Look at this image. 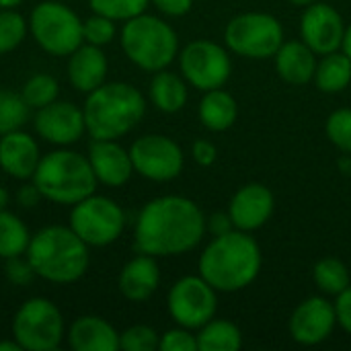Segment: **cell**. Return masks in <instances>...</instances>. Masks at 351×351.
Masks as SVG:
<instances>
[{"mask_svg":"<svg viewBox=\"0 0 351 351\" xmlns=\"http://www.w3.org/2000/svg\"><path fill=\"white\" fill-rule=\"evenodd\" d=\"M206 232V218L195 202L165 195L148 202L136 222L134 247L152 257L183 255L195 249Z\"/></svg>","mask_w":351,"mask_h":351,"instance_id":"obj_1","label":"cell"},{"mask_svg":"<svg viewBox=\"0 0 351 351\" xmlns=\"http://www.w3.org/2000/svg\"><path fill=\"white\" fill-rule=\"evenodd\" d=\"M261 269V249L243 230L214 237L199 257V276L216 292H239L255 282Z\"/></svg>","mask_w":351,"mask_h":351,"instance_id":"obj_2","label":"cell"},{"mask_svg":"<svg viewBox=\"0 0 351 351\" xmlns=\"http://www.w3.org/2000/svg\"><path fill=\"white\" fill-rule=\"evenodd\" d=\"M82 113L86 132L93 140H115L142 121L146 101L136 86L111 82L88 93Z\"/></svg>","mask_w":351,"mask_h":351,"instance_id":"obj_3","label":"cell"},{"mask_svg":"<svg viewBox=\"0 0 351 351\" xmlns=\"http://www.w3.org/2000/svg\"><path fill=\"white\" fill-rule=\"evenodd\" d=\"M88 245L66 226L41 228L27 247V259L35 274L53 284H72L88 267Z\"/></svg>","mask_w":351,"mask_h":351,"instance_id":"obj_4","label":"cell"},{"mask_svg":"<svg viewBox=\"0 0 351 351\" xmlns=\"http://www.w3.org/2000/svg\"><path fill=\"white\" fill-rule=\"evenodd\" d=\"M33 183L49 202L74 206L95 193L97 175L88 158L72 150H56L39 160Z\"/></svg>","mask_w":351,"mask_h":351,"instance_id":"obj_5","label":"cell"},{"mask_svg":"<svg viewBox=\"0 0 351 351\" xmlns=\"http://www.w3.org/2000/svg\"><path fill=\"white\" fill-rule=\"evenodd\" d=\"M121 47L138 68L158 72L175 60L179 39L169 23L142 12L123 25Z\"/></svg>","mask_w":351,"mask_h":351,"instance_id":"obj_6","label":"cell"},{"mask_svg":"<svg viewBox=\"0 0 351 351\" xmlns=\"http://www.w3.org/2000/svg\"><path fill=\"white\" fill-rule=\"evenodd\" d=\"M31 33L35 41L51 56H70L82 41V23L74 10L62 2H41L31 12Z\"/></svg>","mask_w":351,"mask_h":351,"instance_id":"obj_7","label":"cell"},{"mask_svg":"<svg viewBox=\"0 0 351 351\" xmlns=\"http://www.w3.org/2000/svg\"><path fill=\"white\" fill-rule=\"evenodd\" d=\"M224 39L234 53L265 60L276 56L284 43V29L280 21L267 12H243L226 25Z\"/></svg>","mask_w":351,"mask_h":351,"instance_id":"obj_8","label":"cell"},{"mask_svg":"<svg viewBox=\"0 0 351 351\" xmlns=\"http://www.w3.org/2000/svg\"><path fill=\"white\" fill-rule=\"evenodd\" d=\"M12 335L27 351L58 350L64 337L62 313L45 298H31L16 311Z\"/></svg>","mask_w":351,"mask_h":351,"instance_id":"obj_9","label":"cell"},{"mask_svg":"<svg viewBox=\"0 0 351 351\" xmlns=\"http://www.w3.org/2000/svg\"><path fill=\"white\" fill-rule=\"evenodd\" d=\"M125 226L123 210L109 197L88 195L74 204L70 214V228L93 247H105L119 239Z\"/></svg>","mask_w":351,"mask_h":351,"instance_id":"obj_10","label":"cell"},{"mask_svg":"<svg viewBox=\"0 0 351 351\" xmlns=\"http://www.w3.org/2000/svg\"><path fill=\"white\" fill-rule=\"evenodd\" d=\"M179 66L185 80L204 93L224 86L232 70L226 49L208 39H195L187 43L179 56Z\"/></svg>","mask_w":351,"mask_h":351,"instance_id":"obj_11","label":"cell"},{"mask_svg":"<svg viewBox=\"0 0 351 351\" xmlns=\"http://www.w3.org/2000/svg\"><path fill=\"white\" fill-rule=\"evenodd\" d=\"M216 306V290L202 276L181 278L169 292V313L173 321L189 331L212 321Z\"/></svg>","mask_w":351,"mask_h":351,"instance_id":"obj_12","label":"cell"},{"mask_svg":"<svg viewBox=\"0 0 351 351\" xmlns=\"http://www.w3.org/2000/svg\"><path fill=\"white\" fill-rule=\"evenodd\" d=\"M134 171L150 181H171L183 171V150L160 134L138 138L130 148Z\"/></svg>","mask_w":351,"mask_h":351,"instance_id":"obj_13","label":"cell"},{"mask_svg":"<svg viewBox=\"0 0 351 351\" xmlns=\"http://www.w3.org/2000/svg\"><path fill=\"white\" fill-rule=\"evenodd\" d=\"M300 35L302 41L319 56L337 51L343 43L346 25L341 14L323 2H315L306 6L300 19Z\"/></svg>","mask_w":351,"mask_h":351,"instance_id":"obj_14","label":"cell"},{"mask_svg":"<svg viewBox=\"0 0 351 351\" xmlns=\"http://www.w3.org/2000/svg\"><path fill=\"white\" fill-rule=\"evenodd\" d=\"M337 325L335 304L321 296H313L298 304L290 317V335L300 346H319L333 333Z\"/></svg>","mask_w":351,"mask_h":351,"instance_id":"obj_15","label":"cell"},{"mask_svg":"<svg viewBox=\"0 0 351 351\" xmlns=\"http://www.w3.org/2000/svg\"><path fill=\"white\" fill-rule=\"evenodd\" d=\"M35 132L51 144H74L86 132L84 113L72 103L53 101L37 111Z\"/></svg>","mask_w":351,"mask_h":351,"instance_id":"obj_16","label":"cell"},{"mask_svg":"<svg viewBox=\"0 0 351 351\" xmlns=\"http://www.w3.org/2000/svg\"><path fill=\"white\" fill-rule=\"evenodd\" d=\"M274 206V193L265 185L249 183L232 195L228 214L237 230L251 232L261 228L271 218Z\"/></svg>","mask_w":351,"mask_h":351,"instance_id":"obj_17","label":"cell"},{"mask_svg":"<svg viewBox=\"0 0 351 351\" xmlns=\"http://www.w3.org/2000/svg\"><path fill=\"white\" fill-rule=\"evenodd\" d=\"M88 162L97 175V181L109 187L128 183L134 173L130 152L115 140H93L88 148Z\"/></svg>","mask_w":351,"mask_h":351,"instance_id":"obj_18","label":"cell"},{"mask_svg":"<svg viewBox=\"0 0 351 351\" xmlns=\"http://www.w3.org/2000/svg\"><path fill=\"white\" fill-rule=\"evenodd\" d=\"M39 148L25 132H10L0 138V167L14 179H33L39 165Z\"/></svg>","mask_w":351,"mask_h":351,"instance_id":"obj_19","label":"cell"},{"mask_svg":"<svg viewBox=\"0 0 351 351\" xmlns=\"http://www.w3.org/2000/svg\"><path fill=\"white\" fill-rule=\"evenodd\" d=\"M68 76L72 86L80 93H93L99 88L107 76V58L101 47L88 43L72 51L68 62Z\"/></svg>","mask_w":351,"mask_h":351,"instance_id":"obj_20","label":"cell"},{"mask_svg":"<svg viewBox=\"0 0 351 351\" xmlns=\"http://www.w3.org/2000/svg\"><path fill=\"white\" fill-rule=\"evenodd\" d=\"M158 282H160L158 265L152 255H144V253L128 261L119 274V290L132 302L148 300L156 292Z\"/></svg>","mask_w":351,"mask_h":351,"instance_id":"obj_21","label":"cell"},{"mask_svg":"<svg viewBox=\"0 0 351 351\" xmlns=\"http://www.w3.org/2000/svg\"><path fill=\"white\" fill-rule=\"evenodd\" d=\"M68 343L74 351H117L119 333L101 317H80L72 323Z\"/></svg>","mask_w":351,"mask_h":351,"instance_id":"obj_22","label":"cell"},{"mask_svg":"<svg viewBox=\"0 0 351 351\" xmlns=\"http://www.w3.org/2000/svg\"><path fill=\"white\" fill-rule=\"evenodd\" d=\"M317 53L304 41H284L276 51V70L290 84H306L315 78Z\"/></svg>","mask_w":351,"mask_h":351,"instance_id":"obj_23","label":"cell"},{"mask_svg":"<svg viewBox=\"0 0 351 351\" xmlns=\"http://www.w3.org/2000/svg\"><path fill=\"white\" fill-rule=\"evenodd\" d=\"M239 115L237 101L230 93L220 88L206 90L204 99L199 101V121L212 132L228 130Z\"/></svg>","mask_w":351,"mask_h":351,"instance_id":"obj_24","label":"cell"},{"mask_svg":"<svg viewBox=\"0 0 351 351\" xmlns=\"http://www.w3.org/2000/svg\"><path fill=\"white\" fill-rule=\"evenodd\" d=\"M150 99L156 109L165 113H177L187 103V84L181 76L158 70L150 82Z\"/></svg>","mask_w":351,"mask_h":351,"instance_id":"obj_25","label":"cell"},{"mask_svg":"<svg viewBox=\"0 0 351 351\" xmlns=\"http://www.w3.org/2000/svg\"><path fill=\"white\" fill-rule=\"evenodd\" d=\"M197 351H239L243 348L241 329L224 319H212L199 327Z\"/></svg>","mask_w":351,"mask_h":351,"instance_id":"obj_26","label":"cell"},{"mask_svg":"<svg viewBox=\"0 0 351 351\" xmlns=\"http://www.w3.org/2000/svg\"><path fill=\"white\" fill-rule=\"evenodd\" d=\"M315 82L323 93H341L351 82V58L343 51L325 53L317 64Z\"/></svg>","mask_w":351,"mask_h":351,"instance_id":"obj_27","label":"cell"},{"mask_svg":"<svg viewBox=\"0 0 351 351\" xmlns=\"http://www.w3.org/2000/svg\"><path fill=\"white\" fill-rule=\"evenodd\" d=\"M31 243L27 226L10 212L0 210V257L10 259L27 253Z\"/></svg>","mask_w":351,"mask_h":351,"instance_id":"obj_28","label":"cell"},{"mask_svg":"<svg viewBox=\"0 0 351 351\" xmlns=\"http://www.w3.org/2000/svg\"><path fill=\"white\" fill-rule=\"evenodd\" d=\"M313 280L319 286V290H323L325 294H333V296H339L351 284L346 263L335 257L321 259L313 269Z\"/></svg>","mask_w":351,"mask_h":351,"instance_id":"obj_29","label":"cell"},{"mask_svg":"<svg viewBox=\"0 0 351 351\" xmlns=\"http://www.w3.org/2000/svg\"><path fill=\"white\" fill-rule=\"evenodd\" d=\"M29 109L23 95L0 88V136L21 130L29 119Z\"/></svg>","mask_w":351,"mask_h":351,"instance_id":"obj_30","label":"cell"},{"mask_svg":"<svg viewBox=\"0 0 351 351\" xmlns=\"http://www.w3.org/2000/svg\"><path fill=\"white\" fill-rule=\"evenodd\" d=\"M23 99L31 109H41L56 101L58 97V82L49 74H35L23 86Z\"/></svg>","mask_w":351,"mask_h":351,"instance_id":"obj_31","label":"cell"},{"mask_svg":"<svg viewBox=\"0 0 351 351\" xmlns=\"http://www.w3.org/2000/svg\"><path fill=\"white\" fill-rule=\"evenodd\" d=\"M27 35L25 19L12 8L0 10V53L12 51Z\"/></svg>","mask_w":351,"mask_h":351,"instance_id":"obj_32","label":"cell"},{"mask_svg":"<svg viewBox=\"0 0 351 351\" xmlns=\"http://www.w3.org/2000/svg\"><path fill=\"white\" fill-rule=\"evenodd\" d=\"M150 0H88L97 14L109 16L113 21H130L146 10Z\"/></svg>","mask_w":351,"mask_h":351,"instance_id":"obj_33","label":"cell"},{"mask_svg":"<svg viewBox=\"0 0 351 351\" xmlns=\"http://www.w3.org/2000/svg\"><path fill=\"white\" fill-rule=\"evenodd\" d=\"M160 337L152 327L136 325L119 335V350L123 351H154L158 350Z\"/></svg>","mask_w":351,"mask_h":351,"instance_id":"obj_34","label":"cell"},{"mask_svg":"<svg viewBox=\"0 0 351 351\" xmlns=\"http://www.w3.org/2000/svg\"><path fill=\"white\" fill-rule=\"evenodd\" d=\"M327 138L339 150L351 154V109H337L327 119Z\"/></svg>","mask_w":351,"mask_h":351,"instance_id":"obj_35","label":"cell"},{"mask_svg":"<svg viewBox=\"0 0 351 351\" xmlns=\"http://www.w3.org/2000/svg\"><path fill=\"white\" fill-rule=\"evenodd\" d=\"M82 35H84V41H88L93 45H99V47L107 45L115 35V23H113V19L95 12L90 19H86L82 23Z\"/></svg>","mask_w":351,"mask_h":351,"instance_id":"obj_36","label":"cell"},{"mask_svg":"<svg viewBox=\"0 0 351 351\" xmlns=\"http://www.w3.org/2000/svg\"><path fill=\"white\" fill-rule=\"evenodd\" d=\"M158 350L162 351H197V337L189 333V329H171L160 337Z\"/></svg>","mask_w":351,"mask_h":351,"instance_id":"obj_37","label":"cell"},{"mask_svg":"<svg viewBox=\"0 0 351 351\" xmlns=\"http://www.w3.org/2000/svg\"><path fill=\"white\" fill-rule=\"evenodd\" d=\"M4 269H6L8 282L14 284V286H29L33 282V278L37 276L35 269L31 267L29 259H21V255L6 259V267Z\"/></svg>","mask_w":351,"mask_h":351,"instance_id":"obj_38","label":"cell"},{"mask_svg":"<svg viewBox=\"0 0 351 351\" xmlns=\"http://www.w3.org/2000/svg\"><path fill=\"white\" fill-rule=\"evenodd\" d=\"M335 315H337V323L343 327V331H348L351 335V284L337 296Z\"/></svg>","mask_w":351,"mask_h":351,"instance_id":"obj_39","label":"cell"},{"mask_svg":"<svg viewBox=\"0 0 351 351\" xmlns=\"http://www.w3.org/2000/svg\"><path fill=\"white\" fill-rule=\"evenodd\" d=\"M191 154H193V160L199 167H210V165L216 162L218 150H216V146L210 140H197L193 144V148H191Z\"/></svg>","mask_w":351,"mask_h":351,"instance_id":"obj_40","label":"cell"},{"mask_svg":"<svg viewBox=\"0 0 351 351\" xmlns=\"http://www.w3.org/2000/svg\"><path fill=\"white\" fill-rule=\"evenodd\" d=\"M154 6L169 16H183L191 10L193 0H152Z\"/></svg>","mask_w":351,"mask_h":351,"instance_id":"obj_41","label":"cell"},{"mask_svg":"<svg viewBox=\"0 0 351 351\" xmlns=\"http://www.w3.org/2000/svg\"><path fill=\"white\" fill-rule=\"evenodd\" d=\"M206 228H210L214 237H220V234L234 230V224L230 220V214L226 212V214H212L210 220H206Z\"/></svg>","mask_w":351,"mask_h":351,"instance_id":"obj_42","label":"cell"},{"mask_svg":"<svg viewBox=\"0 0 351 351\" xmlns=\"http://www.w3.org/2000/svg\"><path fill=\"white\" fill-rule=\"evenodd\" d=\"M19 204L23 206V208H33V206H37L39 204V199L43 197L41 195V191L37 189V185L35 183H31V185H23L21 189H19Z\"/></svg>","mask_w":351,"mask_h":351,"instance_id":"obj_43","label":"cell"},{"mask_svg":"<svg viewBox=\"0 0 351 351\" xmlns=\"http://www.w3.org/2000/svg\"><path fill=\"white\" fill-rule=\"evenodd\" d=\"M341 49H343V53H346V56H350L351 58V25L348 27V29H346V35H343Z\"/></svg>","mask_w":351,"mask_h":351,"instance_id":"obj_44","label":"cell"},{"mask_svg":"<svg viewBox=\"0 0 351 351\" xmlns=\"http://www.w3.org/2000/svg\"><path fill=\"white\" fill-rule=\"evenodd\" d=\"M0 351H23V348L16 339H12V341H0Z\"/></svg>","mask_w":351,"mask_h":351,"instance_id":"obj_45","label":"cell"},{"mask_svg":"<svg viewBox=\"0 0 351 351\" xmlns=\"http://www.w3.org/2000/svg\"><path fill=\"white\" fill-rule=\"evenodd\" d=\"M339 167H341V171H343L346 175H351V158L350 156L341 158V160H339Z\"/></svg>","mask_w":351,"mask_h":351,"instance_id":"obj_46","label":"cell"},{"mask_svg":"<svg viewBox=\"0 0 351 351\" xmlns=\"http://www.w3.org/2000/svg\"><path fill=\"white\" fill-rule=\"evenodd\" d=\"M6 206H8V191L0 187V210H4Z\"/></svg>","mask_w":351,"mask_h":351,"instance_id":"obj_47","label":"cell"},{"mask_svg":"<svg viewBox=\"0 0 351 351\" xmlns=\"http://www.w3.org/2000/svg\"><path fill=\"white\" fill-rule=\"evenodd\" d=\"M21 0H0V8H14Z\"/></svg>","mask_w":351,"mask_h":351,"instance_id":"obj_48","label":"cell"},{"mask_svg":"<svg viewBox=\"0 0 351 351\" xmlns=\"http://www.w3.org/2000/svg\"><path fill=\"white\" fill-rule=\"evenodd\" d=\"M290 2H292L294 6H304V8H306V6H311V4H315V2H319V0H290Z\"/></svg>","mask_w":351,"mask_h":351,"instance_id":"obj_49","label":"cell"}]
</instances>
